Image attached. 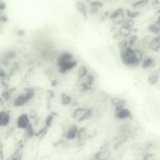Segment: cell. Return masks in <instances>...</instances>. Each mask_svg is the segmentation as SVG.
<instances>
[{
	"mask_svg": "<svg viewBox=\"0 0 160 160\" xmlns=\"http://www.w3.org/2000/svg\"><path fill=\"white\" fill-rule=\"evenodd\" d=\"M121 56L122 61L127 66H135L142 63L143 56L142 53L138 50H133L130 47L125 46L123 48Z\"/></svg>",
	"mask_w": 160,
	"mask_h": 160,
	"instance_id": "1",
	"label": "cell"
},
{
	"mask_svg": "<svg viewBox=\"0 0 160 160\" xmlns=\"http://www.w3.org/2000/svg\"><path fill=\"white\" fill-rule=\"evenodd\" d=\"M58 64H59L61 70L66 71L71 70L74 66H75L76 63L75 61H73V58L71 55L65 54L60 57Z\"/></svg>",
	"mask_w": 160,
	"mask_h": 160,
	"instance_id": "2",
	"label": "cell"
},
{
	"mask_svg": "<svg viewBox=\"0 0 160 160\" xmlns=\"http://www.w3.org/2000/svg\"><path fill=\"white\" fill-rule=\"evenodd\" d=\"M148 47L154 52H158L160 50V35H157L149 42Z\"/></svg>",
	"mask_w": 160,
	"mask_h": 160,
	"instance_id": "3",
	"label": "cell"
},
{
	"mask_svg": "<svg viewBox=\"0 0 160 160\" xmlns=\"http://www.w3.org/2000/svg\"><path fill=\"white\" fill-rule=\"evenodd\" d=\"M29 123V119L26 114L21 115L18 120L17 125L20 128H26Z\"/></svg>",
	"mask_w": 160,
	"mask_h": 160,
	"instance_id": "4",
	"label": "cell"
},
{
	"mask_svg": "<svg viewBox=\"0 0 160 160\" xmlns=\"http://www.w3.org/2000/svg\"><path fill=\"white\" fill-rule=\"evenodd\" d=\"M159 79V74L158 71H154L151 73L148 77V82L150 85H155L158 83Z\"/></svg>",
	"mask_w": 160,
	"mask_h": 160,
	"instance_id": "5",
	"label": "cell"
},
{
	"mask_svg": "<svg viewBox=\"0 0 160 160\" xmlns=\"http://www.w3.org/2000/svg\"><path fill=\"white\" fill-rule=\"evenodd\" d=\"M116 117L119 119L123 120V119H127L129 118L131 116V113L129 110L126 108H121L119 110H118V112L116 113Z\"/></svg>",
	"mask_w": 160,
	"mask_h": 160,
	"instance_id": "6",
	"label": "cell"
},
{
	"mask_svg": "<svg viewBox=\"0 0 160 160\" xmlns=\"http://www.w3.org/2000/svg\"><path fill=\"white\" fill-rule=\"evenodd\" d=\"M113 22L116 25H120L124 22V15L123 12L121 9L117 11V12L114 14L113 17Z\"/></svg>",
	"mask_w": 160,
	"mask_h": 160,
	"instance_id": "7",
	"label": "cell"
},
{
	"mask_svg": "<svg viewBox=\"0 0 160 160\" xmlns=\"http://www.w3.org/2000/svg\"><path fill=\"white\" fill-rule=\"evenodd\" d=\"M78 131V129L77 126H76L75 125L71 126L70 128H69L68 131L67 133L66 137L68 139V140L74 139V138H75L76 136L77 135Z\"/></svg>",
	"mask_w": 160,
	"mask_h": 160,
	"instance_id": "8",
	"label": "cell"
},
{
	"mask_svg": "<svg viewBox=\"0 0 160 160\" xmlns=\"http://www.w3.org/2000/svg\"><path fill=\"white\" fill-rule=\"evenodd\" d=\"M76 6L79 13L81 14L83 17L87 18V10L86 6L82 2H77Z\"/></svg>",
	"mask_w": 160,
	"mask_h": 160,
	"instance_id": "9",
	"label": "cell"
},
{
	"mask_svg": "<svg viewBox=\"0 0 160 160\" xmlns=\"http://www.w3.org/2000/svg\"><path fill=\"white\" fill-rule=\"evenodd\" d=\"M154 63V60L150 56H146L143 58L142 61V68L143 69H148L151 68Z\"/></svg>",
	"mask_w": 160,
	"mask_h": 160,
	"instance_id": "10",
	"label": "cell"
},
{
	"mask_svg": "<svg viewBox=\"0 0 160 160\" xmlns=\"http://www.w3.org/2000/svg\"><path fill=\"white\" fill-rule=\"evenodd\" d=\"M148 31L152 34L159 35H160V25L158 23L151 24L148 26Z\"/></svg>",
	"mask_w": 160,
	"mask_h": 160,
	"instance_id": "11",
	"label": "cell"
},
{
	"mask_svg": "<svg viewBox=\"0 0 160 160\" xmlns=\"http://www.w3.org/2000/svg\"><path fill=\"white\" fill-rule=\"evenodd\" d=\"M9 121V116L6 112H1L0 114V125L2 126H6Z\"/></svg>",
	"mask_w": 160,
	"mask_h": 160,
	"instance_id": "12",
	"label": "cell"
},
{
	"mask_svg": "<svg viewBox=\"0 0 160 160\" xmlns=\"http://www.w3.org/2000/svg\"><path fill=\"white\" fill-rule=\"evenodd\" d=\"M86 111L83 109H78L74 113V118L81 121L86 117Z\"/></svg>",
	"mask_w": 160,
	"mask_h": 160,
	"instance_id": "13",
	"label": "cell"
},
{
	"mask_svg": "<svg viewBox=\"0 0 160 160\" xmlns=\"http://www.w3.org/2000/svg\"><path fill=\"white\" fill-rule=\"evenodd\" d=\"M131 28L129 26H127L126 25H123L121 26V28L120 29V33L121 34V36H125V37H128L131 34Z\"/></svg>",
	"mask_w": 160,
	"mask_h": 160,
	"instance_id": "14",
	"label": "cell"
},
{
	"mask_svg": "<svg viewBox=\"0 0 160 160\" xmlns=\"http://www.w3.org/2000/svg\"><path fill=\"white\" fill-rule=\"evenodd\" d=\"M149 3V0H139L137 2L133 4V8H141L146 6Z\"/></svg>",
	"mask_w": 160,
	"mask_h": 160,
	"instance_id": "15",
	"label": "cell"
},
{
	"mask_svg": "<svg viewBox=\"0 0 160 160\" xmlns=\"http://www.w3.org/2000/svg\"><path fill=\"white\" fill-rule=\"evenodd\" d=\"M127 15L130 18H135L140 15V13L138 12H132V11L128 10L127 11Z\"/></svg>",
	"mask_w": 160,
	"mask_h": 160,
	"instance_id": "16",
	"label": "cell"
},
{
	"mask_svg": "<svg viewBox=\"0 0 160 160\" xmlns=\"http://www.w3.org/2000/svg\"><path fill=\"white\" fill-rule=\"evenodd\" d=\"M71 102V98L67 95H65L62 97V103L64 105H68Z\"/></svg>",
	"mask_w": 160,
	"mask_h": 160,
	"instance_id": "17",
	"label": "cell"
},
{
	"mask_svg": "<svg viewBox=\"0 0 160 160\" xmlns=\"http://www.w3.org/2000/svg\"><path fill=\"white\" fill-rule=\"evenodd\" d=\"M86 73V68L84 67V66H81V68H79V76L80 77H82L83 76L85 75V74Z\"/></svg>",
	"mask_w": 160,
	"mask_h": 160,
	"instance_id": "18",
	"label": "cell"
},
{
	"mask_svg": "<svg viewBox=\"0 0 160 160\" xmlns=\"http://www.w3.org/2000/svg\"><path fill=\"white\" fill-rule=\"evenodd\" d=\"M124 23L125 25H126L127 26H129V27H131V26H133V25H134V22H133V21L131 19H126V20H125L124 21Z\"/></svg>",
	"mask_w": 160,
	"mask_h": 160,
	"instance_id": "19",
	"label": "cell"
},
{
	"mask_svg": "<svg viewBox=\"0 0 160 160\" xmlns=\"http://www.w3.org/2000/svg\"><path fill=\"white\" fill-rule=\"evenodd\" d=\"M137 39V37L135 36H132L130 38L129 40V43L130 45H133L134 43L136 41V40Z\"/></svg>",
	"mask_w": 160,
	"mask_h": 160,
	"instance_id": "20",
	"label": "cell"
},
{
	"mask_svg": "<svg viewBox=\"0 0 160 160\" xmlns=\"http://www.w3.org/2000/svg\"><path fill=\"white\" fill-rule=\"evenodd\" d=\"M157 23H158L159 25H160V15L158 17V21H157Z\"/></svg>",
	"mask_w": 160,
	"mask_h": 160,
	"instance_id": "21",
	"label": "cell"
},
{
	"mask_svg": "<svg viewBox=\"0 0 160 160\" xmlns=\"http://www.w3.org/2000/svg\"><path fill=\"white\" fill-rule=\"evenodd\" d=\"M105 1H110V0H105Z\"/></svg>",
	"mask_w": 160,
	"mask_h": 160,
	"instance_id": "22",
	"label": "cell"
}]
</instances>
